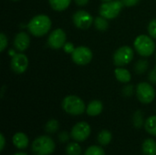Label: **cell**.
<instances>
[{
  "label": "cell",
  "mask_w": 156,
  "mask_h": 155,
  "mask_svg": "<svg viewBox=\"0 0 156 155\" xmlns=\"http://www.w3.org/2000/svg\"><path fill=\"white\" fill-rule=\"evenodd\" d=\"M83 155H106L101 145H90L83 153Z\"/></svg>",
  "instance_id": "cell-25"
},
{
  "label": "cell",
  "mask_w": 156,
  "mask_h": 155,
  "mask_svg": "<svg viewBox=\"0 0 156 155\" xmlns=\"http://www.w3.org/2000/svg\"><path fill=\"white\" fill-rule=\"evenodd\" d=\"M133 92H134V87H133V85H131V84L125 86V87L122 89V94H123V96H125V97H127V98L133 96Z\"/></svg>",
  "instance_id": "cell-29"
},
{
  "label": "cell",
  "mask_w": 156,
  "mask_h": 155,
  "mask_svg": "<svg viewBox=\"0 0 156 155\" xmlns=\"http://www.w3.org/2000/svg\"><path fill=\"white\" fill-rule=\"evenodd\" d=\"M48 3L53 10L60 12L66 10L69 6L71 0H48Z\"/></svg>",
  "instance_id": "cell-21"
},
{
  "label": "cell",
  "mask_w": 156,
  "mask_h": 155,
  "mask_svg": "<svg viewBox=\"0 0 156 155\" xmlns=\"http://www.w3.org/2000/svg\"><path fill=\"white\" fill-rule=\"evenodd\" d=\"M148 32L150 34V37L156 39V18L150 21L148 25Z\"/></svg>",
  "instance_id": "cell-27"
},
{
  "label": "cell",
  "mask_w": 156,
  "mask_h": 155,
  "mask_svg": "<svg viewBox=\"0 0 156 155\" xmlns=\"http://www.w3.org/2000/svg\"><path fill=\"white\" fill-rule=\"evenodd\" d=\"M112 141V133L109 130H101L97 135V142L102 147L108 146Z\"/></svg>",
  "instance_id": "cell-18"
},
{
  "label": "cell",
  "mask_w": 156,
  "mask_h": 155,
  "mask_svg": "<svg viewBox=\"0 0 156 155\" xmlns=\"http://www.w3.org/2000/svg\"><path fill=\"white\" fill-rule=\"evenodd\" d=\"M70 138H71L70 137V133H69L68 132H65V131L60 132L58 133V142L60 143H68Z\"/></svg>",
  "instance_id": "cell-28"
},
{
  "label": "cell",
  "mask_w": 156,
  "mask_h": 155,
  "mask_svg": "<svg viewBox=\"0 0 156 155\" xmlns=\"http://www.w3.org/2000/svg\"><path fill=\"white\" fill-rule=\"evenodd\" d=\"M52 22L49 16L44 14H39L32 17L27 24V28L33 36L40 37L50 30Z\"/></svg>",
  "instance_id": "cell-1"
},
{
  "label": "cell",
  "mask_w": 156,
  "mask_h": 155,
  "mask_svg": "<svg viewBox=\"0 0 156 155\" xmlns=\"http://www.w3.org/2000/svg\"><path fill=\"white\" fill-rule=\"evenodd\" d=\"M133 126L136 129H141L144 126L145 123V120H144V112L141 110L136 111L133 115Z\"/></svg>",
  "instance_id": "cell-22"
},
{
  "label": "cell",
  "mask_w": 156,
  "mask_h": 155,
  "mask_svg": "<svg viewBox=\"0 0 156 155\" xmlns=\"http://www.w3.org/2000/svg\"><path fill=\"white\" fill-rule=\"evenodd\" d=\"M122 4L124 6H133V5H136L140 0H122Z\"/></svg>",
  "instance_id": "cell-32"
},
{
  "label": "cell",
  "mask_w": 156,
  "mask_h": 155,
  "mask_svg": "<svg viewBox=\"0 0 156 155\" xmlns=\"http://www.w3.org/2000/svg\"><path fill=\"white\" fill-rule=\"evenodd\" d=\"M72 21L76 27L85 30L94 23L93 16L85 10H78L72 16Z\"/></svg>",
  "instance_id": "cell-10"
},
{
  "label": "cell",
  "mask_w": 156,
  "mask_h": 155,
  "mask_svg": "<svg viewBox=\"0 0 156 155\" xmlns=\"http://www.w3.org/2000/svg\"><path fill=\"white\" fill-rule=\"evenodd\" d=\"M12 155H28L27 153H25V152H22V151H20V152H16V153H13Z\"/></svg>",
  "instance_id": "cell-36"
},
{
  "label": "cell",
  "mask_w": 156,
  "mask_h": 155,
  "mask_svg": "<svg viewBox=\"0 0 156 155\" xmlns=\"http://www.w3.org/2000/svg\"><path fill=\"white\" fill-rule=\"evenodd\" d=\"M75 48H76L74 47V44H72L71 42H66L63 46V49L67 54H72Z\"/></svg>",
  "instance_id": "cell-31"
},
{
  "label": "cell",
  "mask_w": 156,
  "mask_h": 155,
  "mask_svg": "<svg viewBox=\"0 0 156 155\" xmlns=\"http://www.w3.org/2000/svg\"><path fill=\"white\" fill-rule=\"evenodd\" d=\"M102 1H104V2H108V1H112V0H102Z\"/></svg>",
  "instance_id": "cell-37"
},
{
  "label": "cell",
  "mask_w": 156,
  "mask_h": 155,
  "mask_svg": "<svg viewBox=\"0 0 156 155\" xmlns=\"http://www.w3.org/2000/svg\"><path fill=\"white\" fill-rule=\"evenodd\" d=\"M149 81L153 84H156V69H154L149 74Z\"/></svg>",
  "instance_id": "cell-33"
},
{
  "label": "cell",
  "mask_w": 156,
  "mask_h": 155,
  "mask_svg": "<svg viewBox=\"0 0 156 155\" xmlns=\"http://www.w3.org/2000/svg\"><path fill=\"white\" fill-rule=\"evenodd\" d=\"M93 24H94L96 29L99 30V31H101V32H104V31H106L109 28L108 19L103 17V16H99L95 17Z\"/></svg>",
  "instance_id": "cell-23"
},
{
  "label": "cell",
  "mask_w": 156,
  "mask_h": 155,
  "mask_svg": "<svg viewBox=\"0 0 156 155\" xmlns=\"http://www.w3.org/2000/svg\"><path fill=\"white\" fill-rule=\"evenodd\" d=\"M29 45H30V37L27 33L21 31L16 34V36L14 38V47L17 51L23 52L27 50Z\"/></svg>",
  "instance_id": "cell-13"
},
{
  "label": "cell",
  "mask_w": 156,
  "mask_h": 155,
  "mask_svg": "<svg viewBox=\"0 0 156 155\" xmlns=\"http://www.w3.org/2000/svg\"><path fill=\"white\" fill-rule=\"evenodd\" d=\"M155 58H156V56H155ZM154 69H156V66H155V68H154Z\"/></svg>",
  "instance_id": "cell-39"
},
{
  "label": "cell",
  "mask_w": 156,
  "mask_h": 155,
  "mask_svg": "<svg viewBox=\"0 0 156 155\" xmlns=\"http://www.w3.org/2000/svg\"><path fill=\"white\" fill-rule=\"evenodd\" d=\"M102 111H103V104L99 100H91L86 108V113L90 117L99 116L102 112Z\"/></svg>",
  "instance_id": "cell-15"
},
{
  "label": "cell",
  "mask_w": 156,
  "mask_h": 155,
  "mask_svg": "<svg viewBox=\"0 0 156 155\" xmlns=\"http://www.w3.org/2000/svg\"><path fill=\"white\" fill-rule=\"evenodd\" d=\"M12 143L17 150H25L29 145V138L28 136L22 132H16L12 137Z\"/></svg>",
  "instance_id": "cell-14"
},
{
  "label": "cell",
  "mask_w": 156,
  "mask_h": 155,
  "mask_svg": "<svg viewBox=\"0 0 156 155\" xmlns=\"http://www.w3.org/2000/svg\"><path fill=\"white\" fill-rule=\"evenodd\" d=\"M11 1H15V2H17V1H20V0H11Z\"/></svg>",
  "instance_id": "cell-38"
},
{
  "label": "cell",
  "mask_w": 156,
  "mask_h": 155,
  "mask_svg": "<svg viewBox=\"0 0 156 155\" xmlns=\"http://www.w3.org/2000/svg\"><path fill=\"white\" fill-rule=\"evenodd\" d=\"M7 37L4 33L0 34V51L3 52L7 47Z\"/></svg>",
  "instance_id": "cell-30"
},
{
  "label": "cell",
  "mask_w": 156,
  "mask_h": 155,
  "mask_svg": "<svg viewBox=\"0 0 156 155\" xmlns=\"http://www.w3.org/2000/svg\"><path fill=\"white\" fill-rule=\"evenodd\" d=\"M65 153L66 155H81L82 154V148L78 142H69L67 143L65 147Z\"/></svg>",
  "instance_id": "cell-19"
},
{
  "label": "cell",
  "mask_w": 156,
  "mask_h": 155,
  "mask_svg": "<svg viewBox=\"0 0 156 155\" xmlns=\"http://www.w3.org/2000/svg\"><path fill=\"white\" fill-rule=\"evenodd\" d=\"M70 137L78 143L85 142L91 134V127L86 122H79L74 124L70 130Z\"/></svg>",
  "instance_id": "cell-7"
},
{
  "label": "cell",
  "mask_w": 156,
  "mask_h": 155,
  "mask_svg": "<svg viewBox=\"0 0 156 155\" xmlns=\"http://www.w3.org/2000/svg\"><path fill=\"white\" fill-rule=\"evenodd\" d=\"M149 67V62L146 59H140L138 60L135 65H134V70L137 74L143 75L144 73L146 72Z\"/></svg>",
  "instance_id": "cell-26"
},
{
  "label": "cell",
  "mask_w": 156,
  "mask_h": 155,
  "mask_svg": "<svg viewBox=\"0 0 156 155\" xmlns=\"http://www.w3.org/2000/svg\"><path fill=\"white\" fill-rule=\"evenodd\" d=\"M67 35L65 31L61 28H57L53 30L48 37V45L53 49H58L63 48L67 42Z\"/></svg>",
  "instance_id": "cell-11"
},
{
  "label": "cell",
  "mask_w": 156,
  "mask_h": 155,
  "mask_svg": "<svg viewBox=\"0 0 156 155\" xmlns=\"http://www.w3.org/2000/svg\"><path fill=\"white\" fill-rule=\"evenodd\" d=\"M114 75L117 80H119L122 83H128L132 79V74L131 72L123 68H117L114 70Z\"/></svg>",
  "instance_id": "cell-17"
},
{
  "label": "cell",
  "mask_w": 156,
  "mask_h": 155,
  "mask_svg": "<svg viewBox=\"0 0 156 155\" xmlns=\"http://www.w3.org/2000/svg\"><path fill=\"white\" fill-rule=\"evenodd\" d=\"M123 6L124 5L122 0H112L104 2L100 5V16L107 19H113L120 15Z\"/></svg>",
  "instance_id": "cell-5"
},
{
  "label": "cell",
  "mask_w": 156,
  "mask_h": 155,
  "mask_svg": "<svg viewBox=\"0 0 156 155\" xmlns=\"http://www.w3.org/2000/svg\"><path fill=\"white\" fill-rule=\"evenodd\" d=\"M61 106L63 111L72 116H80L86 112V104L82 99L77 95H69L66 96L62 102Z\"/></svg>",
  "instance_id": "cell-3"
},
{
  "label": "cell",
  "mask_w": 156,
  "mask_h": 155,
  "mask_svg": "<svg viewBox=\"0 0 156 155\" xmlns=\"http://www.w3.org/2000/svg\"><path fill=\"white\" fill-rule=\"evenodd\" d=\"M0 140H1V143H0V150L1 152H3L5 150V147L6 145V141H5V137L3 133L0 134Z\"/></svg>",
  "instance_id": "cell-34"
},
{
  "label": "cell",
  "mask_w": 156,
  "mask_h": 155,
  "mask_svg": "<svg viewBox=\"0 0 156 155\" xmlns=\"http://www.w3.org/2000/svg\"><path fill=\"white\" fill-rule=\"evenodd\" d=\"M133 46L136 52L142 57H150L155 50V43L153 37L146 35H140L136 37Z\"/></svg>",
  "instance_id": "cell-4"
},
{
  "label": "cell",
  "mask_w": 156,
  "mask_h": 155,
  "mask_svg": "<svg viewBox=\"0 0 156 155\" xmlns=\"http://www.w3.org/2000/svg\"><path fill=\"white\" fill-rule=\"evenodd\" d=\"M144 155H156V141L154 138H147L142 143Z\"/></svg>",
  "instance_id": "cell-16"
},
{
  "label": "cell",
  "mask_w": 156,
  "mask_h": 155,
  "mask_svg": "<svg viewBox=\"0 0 156 155\" xmlns=\"http://www.w3.org/2000/svg\"><path fill=\"white\" fill-rule=\"evenodd\" d=\"M133 49L129 46H122L119 48L113 54V62L117 67L128 65L133 58Z\"/></svg>",
  "instance_id": "cell-8"
},
{
  "label": "cell",
  "mask_w": 156,
  "mask_h": 155,
  "mask_svg": "<svg viewBox=\"0 0 156 155\" xmlns=\"http://www.w3.org/2000/svg\"><path fill=\"white\" fill-rule=\"evenodd\" d=\"M59 129V122L56 119H50L45 124V131L48 134H54L58 132Z\"/></svg>",
  "instance_id": "cell-24"
},
{
  "label": "cell",
  "mask_w": 156,
  "mask_h": 155,
  "mask_svg": "<svg viewBox=\"0 0 156 155\" xmlns=\"http://www.w3.org/2000/svg\"><path fill=\"white\" fill-rule=\"evenodd\" d=\"M135 94L138 100L143 104H150L155 99V90L148 82H141L136 86Z\"/></svg>",
  "instance_id": "cell-6"
},
{
  "label": "cell",
  "mask_w": 156,
  "mask_h": 155,
  "mask_svg": "<svg viewBox=\"0 0 156 155\" xmlns=\"http://www.w3.org/2000/svg\"><path fill=\"white\" fill-rule=\"evenodd\" d=\"M92 57V51L85 46L77 47L71 54V58L73 62L80 66H85L89 64L91 61Z\"/></svg>",
  "instance_id": "cell-9"
},
{
  "label": "cell",
  "mask_w": 156,
  "mask_h": 155,
  "mask_svg": "<svg viewBox=\"0 0 156 155\" xmlns=\"http://www.w3.org/2000/svg\"><path fill=\"white\" fill-rule=\"evenodd\" d=\"M90 0H75V3L79 5V6H85L88 5Z\"/></svg>",
  "instance_id": "cell-35"
},
{
  "label": "cell",
  "mask_w": 156,
  "mask_h": 155,
  "mask_svg": "<svg viewBox=\"0 0 156 155\" xmlns=\"http://www.w3.org/2000/svg\"><path fill=\"white\" fill-rule=\"evenodd\" d=\"M56 150V143L48 135H40L31 143V152L34 155H51Z\"/></svg>",
  "instance_id": "cell-2"
},
{
  "label": "cell",
  "mask_w": 156,
  "mask_h": 155,
  "mask_svg": "<svg viewBox=\"0 0 156 155\" xmlns=\"http://www.w3.org/2000/svg\"><path fill=\"white\" fill-rule=\"evenodd\" d=\"M144 128L147 133L156 137V115H152L145 120Z\"/></svg>",
  "instance_id": "cell-20"
},
{
  "label": "cell",
  "mask_w": 156,
  "mask_h": 155,
  "mask_svg": "<svg viewBox=\"0 0 156 155\" xmlns=\"http://www.w3.org/2000/svg\"><path fill=\"white\" fill-rule=\"evenodd\" d=\"M29 61L27 57L23 53H17L15 56H13L10 63L11 69L16 73V74H22L24 73L28 67Z\"/></svg>",
  "instance_id": "cell-12"
}]
</instances>
